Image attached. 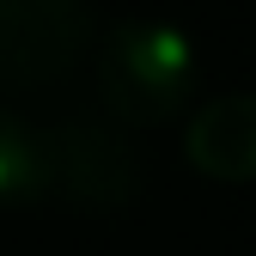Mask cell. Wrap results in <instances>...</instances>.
<instances>
[{"label": "cell", "mask_w": 256, "mask_h": 256, "mask_svg": "<svg viewBox=\"0 0 256 256\" xmlns=\"http://www.w3.org/2000/svg\"><path fill=\"white\" fill-rule=\"evenodd\" d=\"M92 43V0H0V92H43Z\"/></svg>", "instance_id": "3"}, {"label": "cell", "mask_w": 256, "mask_h": 256, "mask_svg": "<svg viewBox=\"0 0 256 256\" xmlns=\"http://www.w3.org/2000/svg\"><path fill=\"white\" fill-rule=\"evenodd\" d=\"M189 165L214 183H256V92H220L183 128Z\"/></svg>", "instance_id": "4"}, {"label": "cell", "mask_w": 256, "mask_h": 256, "mask_svg": "<svg viewBox=\"0 0 256 256\" xmlns=\"http://www.w3.org/2000/svg\"><path fill=\"white\" fill-rule=\"evenodd\" d=\"M92 74H98V104L116 128H152L196 98L202 55L171 18H122L98 37Z\"/></svg>", "instance_id": "1"}, {"label": "cell", "mask_w": 256, "mask_h": 256, "mask_svg": "<svg viewBox=\"0 0 256 256\" xmlns=\"http://www.w3.org/2000/svg\"><path fill=\"white\" fill-rule=\"evenodd\" d=\"M49 196H55L49 122L0 110V208H24V202H49Z\"/></svg>", "instance_id": "5"}, {"label": "cell", "mask_w": 256, "mask_h": 256, "mask_svg": "<svg viewBox=\"0 0 256 256\" xmlns=\"http://www.w3.org/2000/svg\"><path fill=\"white\" fill-rule=\"evenodd\" d=\"M49 152H55V196L74 208H128L146 183V158L128 128L110 116H61L49 122Z\"/></svg>", "instance_id": "2"}]
</instances>
